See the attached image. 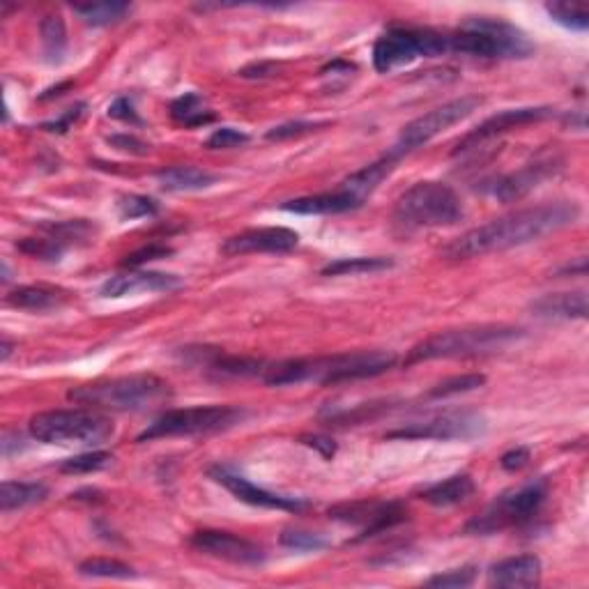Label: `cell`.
Returning a JSON list of instances; mask_svg holds the SVG:
<instances>
[{"label": "cell", "instance_id": "cell-28", "mask_svg": "<svg viewBox=\"0 0 589 589\" xmlns=\"http://www.w3.org/2000/svg\"><path fill=\"white\" fill-rule=\"evenodd\" d=\"M49 488L37 481H3L0 486V509H24L28 504H37L47 500Z\"/></svg>", "mask_w": 589, "mask_h": 589}, {"label": "cell", "instance_id": "cell-35", "mask_svg": "<svg viewBox=\"0 0 589 589\" xmlns=\"http://www.w3.org/2000/svg\"><path fill=\"white\" fill-rule=\"evenodd\" d=\"M486 385L484 373H465V376H454L438 382V385L428 389V399H447V396L456 394H468L474 389H481Z\"/></svg>", "mask_w": 589, "mask_h": 589}, {"label": "cell", "instance_id": "cell-9", "mask_svg": "<svg viewBox=\"0 0 589 589\" xmlns=\"http://www.w3.org/2000/svg\"><path fill=\"white\" fill-rule=\"evenodd\" d=\"M244 417H247V410L237 408V405H196V408L168 410L145 428L136 440L148 442L159 438H175V435L226 431V428L240 424Z\"/></svg>", "mask_w": 589, "mask_h": 589}, {"label": "cell", "instance_id": "cell-48", "mask_svg": "<svg viewBox=\"0 0 589 589\" xmlns=\"http://www.w3.org/2000/svg\"><path fill=\"white\" fill-rule=\"evenodd\" d=\"M109 118H116V120H125V122H134V125H139V116H136L134 111V104L129 102L127 97H118L116 102L109 106Z\"/></svg>", "mask_w": 589, "mask_h": 589}, {"label": "cell", "instance_id": "cell-23", "mask_svg": "<svg viewBox=\"0 0 589 589\" xmlns=\"http://www.w3.org/2000/svg\"><path fill=\"white\" fill-rule=\"evenodd\" d=\"M5 302L14 309L24 311H51L63 307L67 302V293L49 286H19L12 293H7Z\"/></svg>", "mask_w": 589, "mask_h": 589}, {"label": "cell", "instance_id": "cell-36", "mask_svg": "<svg viewBox=\"0 0 589 589\" xmlns=\"http://www.w3.org/2000/svg\"><path fill=\"white\" fill-rule=\"evenodd\" d=\"M279 543L283 548L297 550V553H316V550L330 546V541H327L323 534L300 530V527H288V530H283Z\"/></svg>", "mask_w": 589, "mask_h": 589}, {"label": "cell", "instance_id": "cell-38", "mask_svg": "<svg viewBox=\"0 0 589 589\" xmlns=\"http://www.w3.org/2000/svg\"><path fill=\"white\" fill-rule=\"evenodd\" d=\"M546 12L555 24H560L569 30H587L589 28V14L585 7L569 5V3H550L546 5Z\"/></svg>", "mask_w": 589, "mask_h": 589}, {"label": "cell", "instance_id": "cell-1", "mask_svg": "<svg viewBox=\"0 0 589 589\" xmlns=\"http://www.w3.org/2000/svg\"><path fill=\"white\" fill-rule=\"evenodd\" d=\"M578 217L580 205L573 201H555L514 210L456 237L442 249V256L447 260H470L493 254V251L523 247V244L537 242L541 237L576 224Z\"/></svg>", "mask_w": 589, "mask_h": 589}, {"label": "cell", "instance_id": "cell-24", "mask_svg": "<svg viewBox=\"0 0 589 589\" xmlns=\"http://www.w3.org/2000/svg\"><path fill=\"white\" fill-rule=\"evenodd\" d=\"M396 164H399V159H396L394 155H389V152H387L385 157L378 159V162H373L369 166L359 168V171L350 175V178L346 182H343L341 187L348 189L350 194L357 196L359 201L364 203L366 198H369L373 194V191H376L380 187V182L387 180L389 175H392Z\"/></svg>", "mask_w": 589, "mask_h": 589}, {"label": "cell", "instance_id": "cell-46", "mask_svg": "<svg viewBox=\"0 0 589 589\" xmlns=\"http://www.w3.org/2000/svg\"><path fill=\"white\" fill-rule=\"evenodd\" d=\"M83 111H86V104H76L72 106V109H67L58 120L44 122L42 129H47V132H56V134H65L67 129H70L74 122L83 116Z\"/></svg>", "mask_w": 589, "mask_h": 589}, {"label": "cell", "instance_id": "cell-33", "mask_svg": "<svg viewBox=\"0 0 589 589\" xmlns=\"http://www.w3.org/2000/svg\"><path fill=\"white\" fill-rule=\"evenodd\" d=\"M132 10L127 3H88L74 5V12L90 26H109L125 19V14Z\"/></svg>", "mask_w": 589, "mask_h": 589}, {"label": "cell", "instance_id": "cell-19", "mask_svg": "<svg viewBox=\"0 0 589 589\" xmlns=\"http://www.w3.org/2000/svg\"><path fill=\"white\" fill-rule=\"evenodd\" d=\"M182 281L175 274H164V272H127L118 274V277H111L104 283L99 295L111 297V300H118V297L125 295H136V293H171V290L180 288Z\"/></svg>", "mask_w": 589, "mask_h": 589}, {"label": "cell", "instance_id": "cell-21", "mask_svg": "<svg viewBox=\"0 0 589 589\" xmlns=\"http://www.w3.org/2000/svg\"><path fill=\"white\" fill-rule=\"evenodd\" d=\"M362 205L364 203L357 196L350 194L348 189L339 187L336 191H327V194L293 198V201L283 203L281 208L295 214H343L362 208Z\"/></svg>", "mask_w": 589, "mask_h": 589}, {"label": "cell", "instance_id": "cell-26", "mask_svg": "<svg viewBox=\"0 0 589 589\" xmlns=\"http://www.w3.org/2000/svg\"><path fill=\"white\" fill-rule=\"evenodd\" d=\"M474 493V479L470 474H454L445 481H438V484L426 486L419 497L424 502L433 504V507H456V504H463L470 500Z\"/></svg>", "mask_w": 589, "mask_h": 589}, {"label": "cell", "instance_id": "cell-12", "mask_svg": "<svg viewBox=\"0 0 589 589\" xmlns=\"http://www.w3.org/2000/svg\"><path fill=\"white\" fill-rule=\"evenodd\" d=\"M560 159L557 157H539L534 162L520 166L518 171L493 175L479 182V191L493 201L500 203H514L537 189L543 180L550 178L555 171H560Z\"/></svg>", "mask_w": 589, "mask_h": 589}, {"label": "cell", "instance_id": "cell-5", "mask_svg": "<svg viewBox=\"0 0 589 589\" xmlns=\"http://www.w3.org/2000/svg\"><path fill=\"white\" fill-rule=\"evenodd\" d=\"M449 49L456 53L488 60L530 58L534 44L523 30L504 19L470 17L461 28L449 33Z\"/></svg>", "mask_w": 589, "mask_h": 589}, {"label": "cell", "instance_id": "cell-10", "mask_svg": "<svg viewBox=\"0 0 589 589\" xmlns=\"http://www.w3.org/2000/svg\"><path fill=\"white\" fill-rule=\"evenodd\" d=\"M548 495V484L543 479L532 481L518 491L504 493L497 500L474 516L468 525L463 527L465 534H495L509 527L523 525L539 514Z\"/></svg>", "mask_w": 589, "mask_h": 589}, {"label": "cell", "instance_id": "cell-39", "mask_svg": "<svg viewBox=\"0 0 589 589\" xmlns=\"http://www.w3.org/2000/svg\"><path fill=\"white\" fill-rule=\"evenodd\" d=\"M17 249L24 251V254L40 258V260H49V263H58L63 258L65 249L63 244L53 240V237H28L24 242H17Z\"/></svg>", "mask_w": 589, "mask_h": 589}, {"label": "cell", "instance_id": "cell-49", "mask_svg": "<svg viewBox=\"0 0 589 589\" xmlns=\"http://www.w3.org/2000/svg\"><path fill=\"white\" fill-rule=\"evenodd\" d=\"M300 442L302 445L320 451V456L323 458H332L336 454V442L332 438H325V435H302Z\"/></svg>", "mask_w": 589, "mask_h": 589}, {"label": "cell", "instance_id": "cell-31", "mask_svg": "<svg viewBox=\"0 0 589 589\" xmlns=\"http://www.w3.org/2000/svg\"><path fill=\"white\" fill-rule=\"evenodd\" d=\"M171 116L187 127L210 125V122L214 120V113L205 109L201 95L196 93H185L182 97L175 99V102L171 104Z\"/></svg>", "mask_w": 589, "mask_h": 589}, {"label": "cell", "instance_id": "cell-27", "mask_svg": "<svg viewBox=\"0 0 589 589\" xmlns=\"http://www.w3.org/2000/svg\"><path fill=\"white\" fill-rule=\"evenodd\" d=\"M164 191H201L217 182V175L198 166H171L157 173Z\"/></svg>", "mask_w": 589, "mask_h": 589}, {"label": "cell", "instance_id": "cell-3", "mask_svg": "<svg viewBox=\"0 0 589 589\" xmlns=\"http://www.w3.org/2000/svg\"><path fill=\"white\" fill-rule=\"evenodd\" d=\"M171 396L173 389L166 380L152 376V373H136V376L99 380L74 387L67 394V399L93 410L148 412L171 401Z\"/></svg>", "mask_w": 589, "mask_h": 589}, {"label": "cell", "instance_id": "cell-22", "mask_svg": "<svg viewBox=\"0 0 589 589\" xmlns=\"http://www.w3.org/2000/svg\"><path fill=\"white\" fill-rule=\"evenodd\" d=\"M532 313L543 320H585L587 318V293H555L543 295L530 304Z\"/></svg>", "mask_w": 589, "mask_h": 589}, {"label": "cell", "instance_id": "cell-11", "mask_svg": "<svg viewBox=\"0 0 589 589\" xmlns=\"http://www.w3.org/2000/svg\"><path fill=\"white\" fill-rule=\"evenodd\" d=\"M481 104H484V97L463 95V97L451 99V102L442 104V106H435L433 111H428V113H424V116L415 118L401 129L399 141H396L394 148L389 150V155H394L396 159L410 155V152L419 150L422 145L431 143L435 136L445 134L449 127L456 125V122H461L468 116H472V113L477 111Z\"/></svg>", "mask_w": 589, "mask_h": 589}, {"label": "cell", "instance_id": "cell-30", "mask_svg": "<svg viewBox=\"0 0 589 589\" xmlns=\"http://www.w3.org/2000/svg\"><path fill=\"white\" fill-rule=\"evenodd\" d=\"M40 35H42V49H44V60L51 65H58L63 60L67 51V30L60 17H44L40 24Z\"/></svg>", "mask_w": 589, "mask_h": 589}, {"label": "cell", "instance_id": "cell-16", "mask_svg": "<svg viewBox=\"0 0 589 589\" xmlns=\"http://www.w3.org/2000/svg\"><path fill=\"white\" fill-rule=\"evenodd\" d=\"M191 548L198 553L217 557V560H226L233 564L244 566H258L265 562V550L258 543L237 537L233 532L224 530H198L191 534Z\"/></svg>", "mask_w": 589, "mask_h": 589}, {"label": "cell", "instance_id": "cell-17", "mask_svg": "<svg viewBox=\"0 0 589 589\" xmlns=\"http://www.w3.org/2000/svg\"><path fill=\"white\" fill-rule=\"evenodd\" d=\"M300 244V235L290 228L267 226L249 228L237 235H231L221 244L224 256H247V254H288Z\"/></svg>", "mask_w": 589, "mask_h": 589}, {"label": "cell", "instance_id": "cell-32", "mask_svg": "<svg viewBox=\"0 0 589 589\" xmlns=\"http://www.w3.org/2000/svg\"><path fill=\"white\" fill-rule=\"evenodd\" d=\"M44 231H47L53 240L63 244V247H70V244H88L95 237L97 228L95 224H90L88 219H70L60 221V224H47Z\"/></svg>", "mask_w": 589, "mask_h": 589}, {"label": "cell", "instance_id": "cell-40", "mask_svg": "<svg viewBox=\"0 0 589 589\" xmlns=\"http://www.w3.org/2000/svg\"><path fill=\"white\" fill-rule=\"evenodd\" d=\"M157 212H159V203L150 196L129 194V196H122L118 201V214H120V219H125V221L155 217Z\"/></svg>", "mask_w": 589, "mask_h": 589}, {"label": "cell", "instance_id": "cell-41", "mask_svg": "<svg viewBox=\"0 0 589 589\" xmlns=\"http://www.w3.org/2000/svg\"><path fill=\"white\" fill-rule=\"evenodd\" d=\"M474 580H477V569H474V566H461V569H451V571L438 573V576L428 578L426 585L428 587H454V589H461V587L474 585Z\"/></svg>", "mask_w": 589, "mask_h": 589}, {"label": "cell", "instance_id": "cell-18", "mask_svg": "<svg viewBox=\"0 0 589 589\" xmlns=\"http://www.w3.org/2000/svg\"><path fill=\"white\" fill-rule=\"evenodd\" d=\"M553 109L550 106H523V109H507L491 116L488 120L481 122L477 129L465 136V139L458 143L454 155H461V152H468L472 148H479L481 143L497 139V136L511 132V129L530 125V122H541L553 116Z\"/></svg>", "mask_w": 589, "mask_h": 589}, {"label": "cell", "instance_id": "cell-15", "mask_svg": "<svg viewBox=\"0 0 589 589\" xmlns=\"http://www.w3.org/2000/svg\"><path fill=\"white\" fill-rule=\"evenodd\" d=\"M330 518L339 520V523L359 525L364 530L362 539H369L373 534L405 523L408 520V509L401 502L362 500L353 504H339V507L330 509Z\"/></svg>", "mask_w": 589, "mask_h": 589}, {"label": "cell", "instance_id": "cell-50", "mask_svg": "<svg viewBox=\"0 0 589 589\" xmlns=\"http://www.w3.org/2000/svg\"><path fill=\"white\" fill-rule=\"evenodd\" d=\"M272 74H277V65L274 63H256V65L244 67V70L240 72V76H244V79H265V76H272Z\"/></svg>", "mask_w": 589, "mask_h": 589}, {"label": "cell", "instance_id": "cell-29", "mask_svg": "<svg viewBox=\"0 0 589 589\" xmlns=\"http://www.w3.org/2000/svg\"><path fill=\"white\" fill-rule=\"evenodd\" d=\"M394 267L392 258H382V256H359V258H339L327 263L320 274L323 277H355V274H371V272H382Z\"/></svg>", "mask_w": 589, "mask_h": 589}, {"label": "cell", "instance_id": "cell-43", "mask_svg": "<svg viewBox=\"0 0 589 589\" xmlns=\"http://www.w3.org/2000/svg\"><path fill=\"white\" fill-rule=\"evenodd\" d=\"M251 141V136L247 132H242V129H235V127H221V129H214L210 134V139L205 141V148L208 150H231L237 148V145H247Z\"/></svg>", "mask_w": 589, "mask_h": 589}, {"label": "cell", "instance_id": "cell-20", "mask_svg": "<svg viewBox=\"0 0 589 589\" xmlns=\"http://www.w3.org/2000/svg\"><path fill=\"white\" fill-rule=\"evenodd\" d=\"M541 580V560L537 555L509 557L491 566L488 585L493 587H534Z\"/></svg>", "mask_w": 589, "mask_h": 589}, {"label": "cell", "instance_id": "cell-13", "mask_svg": "<svg viewBox=\"0 0 589 589\" xmlns=\"http://www.w3.org/2000/svg\"><path fill=\"white\" fill-rule=\"evenodd\" d=\"M486 428L484 417L474 412H445L426 422L405 424L396 431H389V440H470L481 435Z\"/></svg>", "mask_w": 589, "mask_h": 589}, {"label": "cell", "instance_id": "cell-47", "mask_svg": "<svg viewBox=\"0 0 589 589\" xmlns=\"http://www.w3.org/2000/svg\"><path fill=\"white\" fill-rule=\"evenodd\" d=\"M527 463H530V449H525V447L509 449L507 454H504V456L500 458V465H502V468L507 470V472H518V470H523Z\"/></svg>", "mask_w": 589, "mask_h": 589}, {"label": "cell", "instance_id": "cell-37", "mask_svg": "<svg viewBox=\"0 0 589 589\" xmlns=\"http://www.w3.org/2000/svg\"><path fill=\"white\" fill-rule=\"evenodd\" d=\"M111 463H113V454L95 449V451H86V454L67 458V461L60 463V470L67 474H90V472L106 470Z\"/></svg>", "mask_w": 589, "mask_h": 589}, {"label": "cell", "instance_id": "cell-6", "mask_svg": "<svg viewBox=\"0 0 589 589\" xmlns=\"http://www.w3.org/2000/svg\"><path fill=\"white\" fill-rule=\"evenodd\" d=\"M463 214L461 196L447 182L422 180L415 182L396 201L392 219L396 226L408 233L419 231V228L454 226L463 219Z\"/></svg>", "mask_w": 589, "mask_h": 589}, {"label": "cell", "instance_id": "cell-44", "mask_svg": "<svg viewBox=\"0 0 589 589\" xmlns=\"http://www.w3.org/2000/svg\"><path fill=\"white\" fill-rule=\"evenodd\" d=\"M171 254H173V249L166 247V244H148V247L136 249L134 254H129L125 260H122V265L141 267L145 263H150V260H159V258H166Z\"/></svg>", "mask_w": 589, "mask_h": 589}, {"label": "cell", "instance_id": "cell-34", "mask_svg": "<svg viewBox=\"0 0 589 589\" xmlns=\"http://www.w3.org/2000/svg\"><path fill=\"white\" fill-rule=\"evenodd\" d=\"M79 573L86 578H111V580H129L136 576L132 566L120 560H109V557H90V560L79 564Z\"/></svg>", "mask_w": 589, "mask_h": 589}, {"label": "cell", "instance_id": "cell-25", "mask_svg": "<svg viewBox=\"0 0 589 589\" xmlns=\"http://www.w3.org/2000/svg\"><path fill=\"white\" fill-rule=\"evenodd\" d=\"M201 353L208 357L205 364L208 369L219 373V376H228V378H249V376H265L267 364L265 359H256V357H237V355H224L221 350H210L201 348Z\"/></svg>", "mask_w": 589, "mask_h": 589}, {"label": "cell", "instance_id": "cell-2", "mask_svg": "<svg viewBox=\"0 0 589 589\" xmlns=\"http://www.w3.org/2000/svg\"><path fill=\"white\" fill-rule=\"evenodd\" d=\"M394 364L396 355L387 353V350H357V353H339L327 357L286 359V362L267 366L263 378L272 387L300 385V382L339 385V382L382 376Z\"/></svg>", "mask_w": 589, "mask_h": 589}, {"label": "cell", "instance_id": "cell-4", "mask_svg": "<svg viewBox=\"0 0 589 589\" xmlns=\"http://www.w3.org/2000/svg\"><path fill=\"white\" fill-rule=\"evenodd\" d=\"M523 339V330L509 325H477L461 327V330H447L428 336L417 343L405 357V364L431 362V359H456V357H477L500 353L511 343Z\"/></svg>", "mask_w": 589, "mask_h": 589}, {"label": "cell", "instance_id": "cell-42", "mask_svg": "<svg viewBox=\"0 0 589 589\" xmlns=\"http://www.w3.org/2000/svg\"><path fill=\"white\" fill-rule=\"evenodd\" d=\"M320 127H327V122H309V120H295V122H283L279 127H272L270 132L265 134L267 141H288L297 139V136L311 134Z\"/></svg>", "mask_w": 589, "mask_h": 589}, {"label": "cell", "instance_id": "cell-51", "mask_svg": "<svg viewBox=\"0 0 589 589\" xmlns=\"http://www.w3.org/2000/svg\"><path fill=\"white\" fill-rule=\"evenodd\" d=\"M10 355H12V343L10 341H3V353H0V359H3V362H7V359H10Z\"/></svg>", "mask_w": 589, "mask_h": 589}, {"label": "cell", "instance_id": "cell-45", "mask_svg": "<svg viewBox=\"0 0 589 589\" xmlns=\"http://www.w3.org/2000/svg\"><path fill=\"white\" fill-rule=\"evenodd\" d=\"M109 145H113V148L120 152H129V155H148L150 152L148 143H143L141 139H136V136H129V134L109 136Z\"/></svg>", "mask_w": 589, "mask_h": 589}, {"label": "cell", "instance_id": "cell-8", "mask_svg": "<svg viewBox=\"0 0 589 589\" xmlns=\"http://www.w3.org/2000/svg\"><path fill=\"white\" fill-rule=\"evenodd\" d=\"M449 33L431 28L394 26L378 37L373 47V67L387 74L401 65H410L419 58H440L449 53Z\"/></svg>", "mask_w": 589, "mask_h": 589}, {"label": "cell", "instance_id": "cell-14", "mask_svg": "<svg viewBox=\"0 0 589 589\" xmlns=\"http://www.w3.org/2000/svg\"><path fill=\"white\" fill-rule=\"evenodd\" d=\"M210 477L231 491L237 500L247 502L251 507H263V509H277V511H290V514H300L309 507L307 500L302 497H288V495H279L267 491V488L256 486L254 481H249L247 477H242L240 472H235L228 465H212L208 470Z\"/></svg>", "mask_w": 589, "mask_h": 589}, {"label": "cell", "instance_id": "cell-7", "mask_svg": "<svg viewBox=\"0 0 589 589\" xmlns=\"http://www.w3.org/2000/svg\"><path fill=\"white\" fill-rule=\"evenodd\" d=\"M30 435L44 445H104L116 433V426L93 408L47 410L30 417Z\"/></svg>", "mask_w": 589, "mask_h": 589}]
</instances>
